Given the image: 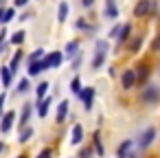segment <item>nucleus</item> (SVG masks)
Here are the masks:
<instances>
[{
    "label": "nucleus",
    "mask_w": 160,
    "mask_h": 158,
    "mask_svg": "<svg viewBox=\"0 0 160 158\" xmlns=\"http://www.w3.org/2000/svg\"><path fill=\"white\" fill-rule=\"evenodd\" d=\"M134 73H136V84H147V79H149V73H151V70H149V66H147V64H140Z\"/></svg>",
    "instance_id": "11"
},
{
    "label": "nucleus",
    "mask_w": 160,
    "mask_h": 158,
    "mask_svg": "<svg viewBox=\"0 0 160 158\" xmlns=\"http://www.w3.org/2000/svg\"><path fill=\"white\" fill-rule=\"evenodd\" d=\"M22 51H16V55H13V59H11V64H9V68H11V73H16L18 70V66H20V62H22Z\"/></svg>",
    "instance_id": "23"
},
{
    "label": "nucleus",
    "mask_w": 160,
    "mask_h": 158,
    "mask_svg": "<svg viewBox=\"0 0 160 158\" xmlns=\"http://www.w3.org/2000/svg\"><path fill=\"white\" fill-rule=\"evenodd\" d=\"M140 101L145 105H156L160 101V88L156 84H145V88L140 92Z\"/></svg>",
    "instance_id": "1"
},
{
    "label": "nucleus",
    "mask_w": 160,
    "mask_h": 158,
    "mask_svg": "<svg viewBox=\"0 0 160 158\" xmlns=\"http://www.w3.org/2000/svg\"><path fill=\"white\" fill-rule=\"evenodd\" d=\"M35 158H53V149H51V147H44Z\"/></svg>",
    "instance_id": "33"
},
{
    "label": "nucleus",
    "mask_w": 160,
    "mask_h": 158,
    "mask_svg": "<svg viewBox=\"0 0 160 158\" xmlns=\"http://www.w3.org/2000/svg\"><path fill=\"white\" fill-rule=\"evenodd\" d=\"M132 147H134V140H129V138H127V140H123V143L116 147V158H125V156L132 151Z\"/></svg>",
    "instance_id": "12"
},
{
    "label": "nucleus",
    "mask_w": 160,
    "mask_h": 158,
    "mask_svg": "<svg viewBox=\"0 0 160 158\" xmlns=\"http://www.w3.org/2000/svg\"><path fill=\"white\" fill-rule=\"evenodd\" d=\"M24 38H27V33H24V31H16V33L11 35V44H18V46H20V44L24 42Z\"/></svg>",
    "instance_id": "27"
},
{
    "label": "nucleus",
    "mask_w": 160,
    "mask_h": 158,
    "mask_svg": "<svg viewBox=\"0 0 160 158\" xmlns=\"http://www.w3.org/2000/svg\"><path fill=\"white\" fill-rule=\"evenodd\" d=\"M48 88H51V86H48V81H42V84L35 88V94H38V99H44V97H46V92H48Z\"/></svg>",
    "instance_id": "25"
},
{
    "label": "nucleus",
    "mask_w": 160,
    "mask_h": 158,
    "mask_svg": "<svg viewBox=\"0 0 160 158\" xmlns=\"http://www.w3.org/2000/svg\"><path fill=\"white\" fill-rule=\"evenodd\" d=\"M140 46H142V38L136 35V38L132 40V44H129V51H132V53H140Z\"/></svg>",
    "instance_id": "26"
},
{
    "label": "nucleus",
    "mask_w": 160,
    "mask_h": 158,
    "mask_svg": "<svg viewBox=\"0 0 160 158\" xmlns=\"http://www.w3.org/2000/svg\"><path fill=\"white\" fill-rule=\"evenodd\" d=\"M29 77H38L40 73H44V66H42V59H38V62H29Z\"/></svg>",
    "instance_id": "17"
},
{
    "label": "nucleus",
    "mask_w": 160,
    "mask_h": 158,
    "mask_svg": "<svg viewBox=\"0 0 160 158\" xmlns=\"http://www.w3.org/2000/svg\"><path fill=\"white\" fill-rule=\"evenodd\" d=\"M13 18H16V9H5V16H2V24L11 22Z\"/></svg>",
    "instance_id": "31"
},
{
    "label": "nucleus",
    "mask_w": 160,
    "mask_h": 158,
    "mask_svg": "<svg viewBox=\"0 0 160 158\" xmlns=\"http://www.w3.org/2000/svg\"><path fill=\"white\" fill-rule=\"evenodd\" d=\"M68 101H62L59 105H57V114H55V119H57V123H64L66 121V116H68Z\"/></svg>",
    "instance_id": "13"
},
{
    "label": "nucleus",
    "mask_w": 160,
    "mask_h": 158,
    "mask_svg": "<svg viewBox=\"0 0 160 158\" xmlns=\"http://www.w3.org/2000/svg\"><path fill=\"white\" fill-rule=\"evenodd\" d=\"M125 158H138V156H136V154H132V151H129V154H127V156H125Z\"/></svg>",
    "instance_id": "43"
},
{
    "label": "nucleus",
    "mask_w": 160,
    "mask_h": 158,
    "mask_svg": "<svg viewBox=\"0 0 160 158\" xmlns=\"http://www.w3.org/2000/svg\"><path fill=\"white\" fill-rule=\"evenodd\" d=\"M66 18H68V3H66V0H62L59 7H57V20H59V22H66Z\"/></svg>",
    "instance_id": "19"
},
{
    "label": "nucleus",
    "mask_w": 160,
    "mask_h": 158,
    "mask_svg": "<svg viewBox=\"0 0 160 158\" xmlns=\"http://www.w3.org/2000/svg\"><path fill=\"white\" fill-rule=\"evenodd\" d=\"M13 121H16V112H13V110H9L7 114H2V123H0V132H2V134L11 132V127H13Z\"/></svg>",
    "instance_id": "7"
},
{
    "label": "nucleus",
    "mask_w": 160,
    "mask_h": 158,
    "mask_svg": "<svg viewBox=\"0 0 160 158\" xmlns=\"http://www.w3.org/2000/svg\"><path fill=\"white\" fill-rule=\"evenodd\" d=\"M77 97L83 101L86 112H90V110H92V101H94V86H90V88H81V92H79Z\"/></svg>",
    "instance_id": "5"
},
{
    "label": "nucleus",
    "mask_w": 160,
    "mask_h": 158,
    "mask_svg": "<svg viewBox=\"0 0 160 158\" xmlns=\"http://www.w3.org/2000/svg\"><path fill=\"white\" fill-rule=\"evenodd\" d=\"M81 88H83V86H81L79 75H77V77H72V81H70V92H72V94H79V92H81Z\"/></svg>",
    "instance_id": "24"
},
{
    "label": "nucleus",
    "mask_w": 160,
    "mask_h": 158,
    "mask_svg": "<svg viewBox=\"0 0 160 158\" xmlns=\"http://www.w3.org/2000/svg\"><path fill=\"white\" fill-rule=\"evenodd\" d=\"M31 112H33V103H24V108H22V112H20V123H22V125L29 123Z\"/></svg>",
    "instance_id": "18"
},
{
    "label": "nucleus",
    "mask_w": 160,
    "mask_h": 158,
    "mask_svg": "<svg viewBox=\"0 0 160 158\" xmlns=\"http://www.w3.org/2000/svg\"><path fill=\"white\" fill-rule=\"evenodd\" d=\"M46 53H44V48H35L31 55H29V62H38V59H42Z\"/></svg>",
    "instance_id": "29"
},
{
    "label": "nucleus",
    "mask_w": 160,
    "mask_h": 158,
    "mask_svg": "<svg viewBox=\"0 0 160 158\" xmlns=\"http://www.w3.org/2000/svg\"><path fill=\"white\" fill-rule=\"evenodd\" d=\"M92 151H97V156H103L105 149H103V143H101V136L99 132H94V143H92Z\"/></svg>",
    "instance_id": "20"
},
{
    "label": "nucleus",
    "mask_w": 160,
    "mask_h": 158,
    "mask_svg": "<svg viewBox=\"0 0 160 158\" xmlns=\"http://www.w3.org/2000/svg\"><path fill=\"white\" fill-rule=\"evenodd\" d=\"M5 151V143H0V154H2Z\"/></svg>",
    "instance_id": "44"
},
{
    "label": "nucleus",
    "mask_w": 160,
    "mask_h": 158,
    "mask_svg": "<svg viewBox=\"0 0 160 158\" xmlns=\"http://www.w3.org/2000/svg\"><path fill=\"white\" fill-rule=\"evenodd\" d=\"M13 5H16V7H27L29 0H13Z\"/></svg>",
    "instance_id": "38"
},
{
    "label": "nucleus",
    "mask_w": 160,
    "mask_h": 158,
    "mask_svg": "<svg viewBox=\"0 0 160 158\" xmlns=\"http://www.w3.org/2000/svg\"><path fill=\"white\" fill-rule=\"evenodd\" d=\"M151 11V0H138L136 7H134V16L136 18H145Z\"/></svg>",
    "instance_id": "6"
},
{
    "label": "nucleus",
    "mask_w": 160,
    "mask_h": 158,
    "mask_svg": "<svg viewBox=\"0 0 160 158\" xmlns=\"http://www.w3.org/2000/svg\"><path fill=\"white\" fill-rule=\"evenodd\" d=\"M62 62H64V53H62V51H53V53H48V55L42 57V66H44V70H48V68H57Z\"/></svg>",
    "instance_id": "2"
},
{
    "label": "nucleus",
    "mask_w": 160,
    "mask_h": 158,
    "mask_svg": "<svg viewBox=\"0 0 160 158\" xmlns=\"http://www.w3.org/2000/svg\"><path fill=\"white\" fill-rule=\"evenodd\" d=\"M77 53H79V42H77V40L68 42V44H66V48H64V57H70V59H72Z\"/></svg>",
    "instance_id": "16"
},
{
    "label": "nucleus",
    "mask_w": 160,
    "mask_h": 158,
    "mask_svg": "<svg viewBox=\"0 0 160 158\" xmlns=\"http://www.w3.org/2000/svg\"><path fill=\"white\" fill-rule=\"evenodd\" d=\"M29 90H31V81H29V79H20V84H18V92H20V94H27Z\"/></svg>",
    "instance_id": "28"
},
{
    "label": "nucleus",
    "mask_w": 160,
    "mask_h": 158,
    "mask_svg": "<svg viewBox=\"0 0 160 158\" xmlns=\"http://www.w3.org/2000/svg\"><path fill=\"white\" fill-rule=\"evenodd\" d=\"M103 64H105V53H94V57H92V70L101 68Z\"/></svg>",
    "instance_id": "22"
},
{
    "label": "nucleus",
    "mask_w": 160,
    "mask_h": 158,
    "mask_svg": "<svg viewBox=\"0 0 160 158\" xmlns=\"http://www.w3.org/2000/svg\"><path fill=\"white\" fill-rule=\"evenodd\" d=\"M94 48H97V53H108V42L105 40H97L94 42Z\"/></svg>",
    "instance_id": "32"
},
{
    "label": "nucleus",
    "mask_w": 160,
    "mask_h": 158,
    "mask_svg": "<svg viewBox=\"0 0 160 158\" xmlns=\"http://www.w3.org/2000/svg\"><path fill=\"white\" fill-rule=\"evenodd\" d=\"M151 48H153V51H158V48H160V35H158V38H156V42L151 44Z\"/></svg>",
    "instance_id": "41"
},
{
    "label": "nucleus",
    "mask_w": 160,
    "mask_h": 158,
    "mask_svg": "<svg viewBox=\"0 0 160 158\" xmlns=\"http://www.w3.org/2000/svg\"><path fill=\"white\" fill-rule=\"evenodd\" d=\"M77 158H94V151H92V147H81Z\"/></svg>",
    "instance_id": "30"
},
{
    "label": "nucleus",
    "mask_w": 160,
    "mask_h": 158,
    "mask_svg": "<svg viewBox=\"0 0 160 158\" xmlns=\"http://www.w3.org/2000/svg\"><path fill=\"white\" fill-rule=\"evenodd\" d=\"M81 59H83V57H81V53H77V55L72 57V68H75V70L79 68V64H81Z\"/></svg>",
    "instance_id": "35"
},
{
    "label": "nucleus",
    "mask_w": 160,
    "mask_h": 158,
    "mask_svg": "<svg viewBox=\"0 0 160 158\" xmlns=\"http://www.w3.org/2000/svg\"><path fill=\"white\" fill-rule=\"evenodd\" d=\"M18 158H27V156H24V154H22V156H18Z\"/></svg>",
    "instance_id": "45"
},
{
    "label": "nucleus",
    "mask_w": 160,
    "mask_h": 158,
    "mask_svg": "<svg viewBox=\"0 0 160 158\" xmlns=\"http://www.w3.org/2000/svg\"><path fill=\"white\" fill-rule=\"evenodd\" d=\"M2 16H5V9L0 7V24H2Z\"/></svg>",
    "instance_id": "42"
},
{
    "label": "nucleus",
    "mask_w": 160,
    "mask_h": 158,
    "mask_svg": "<svg viewBox=\"0 0 160 158\" xmlns=\"http://www.w3.org/2000/svg\"><path fill=\"white\" fill-rule=\"evenodd\" d=\"M5 42H7V29L0 31V53H2V51H5V46H7Z\"/></svg>",
    "instance_id": "34"
},
{
    "label": "nucleus",
    "mask_w": 160,
    "mask_h": 158,
    "mask_svg": "<svg viewBox=\"0 0 160 158\" xmlns=\"http://www.w3.org/2000/svg\"><path fill=\"white\" fill-rule=\"evenodd\" d=\"M129 35H132V24H123L121 31H118V35H116L118 44H125V42L129 40Z\"/></svg>",
    "instance_id": "15"
},
{
    "label": "nucleus",
    "mask_w": 160,
    "mask_h": 158,
    "mask_svg": "<svg viewBox=\"0 0 160 158\" xmlns=\"http://www.w3.org/2000/svg\"><path fill=\"white\" fill-rule=\"evenodd\" d=\"M103 16L108 20H116L118 18V7H116V0H105V11Z\"/></svg>",
    "instance_id": "9"
},
{
    "label": "nucleus",
    "mask_w": 160,
    "mask_h": 158,
    "mask_svg": "<svg viewBox=\"0 0 160 158\" xmlns=\"http://www.w3.org/2000/svg\"><path fill=\"white\" fill-rule=\"evenodd\" d=\"M5 99H7V94L2 92V94H0V114H2V105H5Z\"/></svg>",
    "instance_id": "40"
},
{
    "label": "nucleus",
    "mask_w": 160,
    "mask_h": 158,
    "mask_svg": "<svg viewBox=\"0 0 160 158\" xmlns=\"http://www.w3.org/2000/svg\"><path fill=\"white\" fill-rule=\"evenodd\" d=\"M75 29H88V22L86 20H77L75 22Z\"/></svg>",
    "instance_id": "37"
},
{
    "label": "nucleus",
    "mask_w": 160,
    "mask_h": 158,
    "mask_svg": "<svg viewBox=\"0 0 160 158\" xmlns=\"http://www.w3.org/2000/svg\"><path fill=\"white\" fill-rule=\"evenodd\" d=\"M0 79H2V86H5V88H9V86H11L13 73H11V68H9V66H2V68H0Z\"/></svg>",
    "instance_id": "14"
},
{
    "label": "nucleus",
    "mask_w": 160,
    "mask_h": 158,
    "mask_svg": "<svg viewBox=\"0 0 160 158\" xmlns=\"http://www.w3.org/2000/svg\"><path fill=\"white\" fill-rule=\"evenodd\" d=\"M134 86H136V73H134V68L123 70V75H121V88L123 90H132Z\"/></svg>",
    "instance_id": "4"
},
{
    "label": "nucleus",
    "mask_w": 160,
    "mask_h": 158,
    "mask_svg": "<svg viewBox=\"0 0 160 158\" xmlns=\"http://www.w3.org/2000/svg\"><path fill=\"white\" fill-rule=\"evenodd\" d=\"M81 140H83V125L81 123H75L72 130H70V143L77 147V145H81Z\"/></svg>",
    "instance_id": "8"
},
{
    "label": "nucleus",
    "mask_w": 160,
    "mask_h": 158,
    "mask_svg": "<svg viewBox=\"0 0 160 158\" xmlns=\"http://www.w3.org/2000/svg\"><path fill=\"white\" fill-rule=\"evenodd\" d=\"M33 136V127H29V125H22V130H20V143H29V138Z\"/></svg>",
    "instance_id": "21"
},
{
    "label": "nucleus",
    "mask_w": 160,
    "mask_h": 158,
    "mask_svg": "<svg viewBox=\"0 0 160 158\" xmlns=\"http://www.w3.org/2000/svg\"><path fill=\"white\" fill-rule=\"evenodd\" d=\"M118 31H121V24L112 27V29H110V40H112V38H116V35H118Z\"/></svg>",
    "instance_id": "36"
},
{
    "label": "nucleus",
    "mask_w": 160,
    "mask_h": 158,
    "mask_svg": "<svg viewBox=\"0 0 160 158\" xmlns=\"http://www.w3.org/2000/svg\"><path fill=\"white\" fill-rule=\"evenodd\" d=\"M81 5H83L86 9H90V7H94V0H81Z\"/></svg>",
    "instance_id": "39"
},
{
    "label": "nucleus",
    "mask_w": 160,
    "mask_h": 158,
    "mask_svg": "<svg viewBox=\"0 0 160 158\" xmlns=\"http://www.w3.org/2000/svg\"><path fill=\"white\" fill-rule=\"evenodd\" d=\"M51 97H44V99H38V103H35V110H38V114H40V119H44L46 114H48V108H51Z\"/></svg>",
    "instance_id": "10"
},
{
    "label": "nucleus",
    "mask_w": 160,
    "mask_h": 158,
    "mask_svg": "<svg viewBox=\"0 0 160 158\" xmlns=\"http://www.w3.org/2000/svg\"><path fill=\"white\" fill-rule=\"evenodd\" d=\"M153 140H156V127L149 125V127H145V130L140 132V136H138V147H140V149H147Z\"/></svg>",
    "instance_id": "3"
}]
</instances>
